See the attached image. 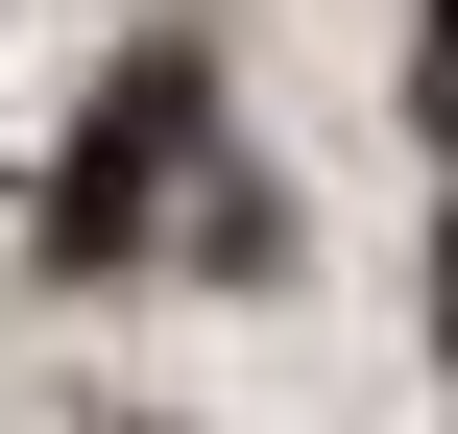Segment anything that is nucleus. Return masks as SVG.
<instances>
[{
    "instance_id": "nucleus-1",
    "label": "nucleus",
    "mask_w": 458,
    "mask_h": 434,
    "mask_svg": "<svg viewBox=\"0 0 458 434\" xmlns=\"http://www.w3.org/2000/svg\"><path fill=\"white\" fill-rule=\"evenodd\" d=\"M411 97H435V121H458V0H435V24H411Z\"/></svg>"
},
{
    "instance_id": "nucleus-2",
    "label": "nucleus",
    "mask_w": 458,
    "mask_h": 434,
    "mask_svg": "<svg viewBox=\"0 0 458 434\" xmlns=\"http://www.w3.org/2000/svg\"><path fill=\"white\" fill-rule=\"evenodd\" d=\"M435 338H458V217H435Z\"/></svg>"
}]
</instances>
